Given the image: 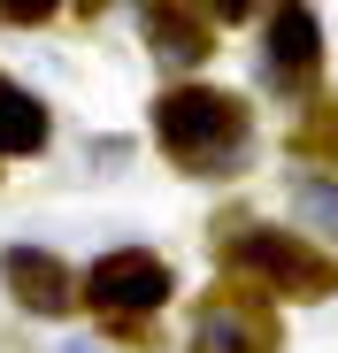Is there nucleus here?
I'll use <instances>...</instances> for the list:
<instances>
[{
  "label": "nucleus",
  "instance_id": "nucleus-1",
  "mask_svg": "<svg viewBox=\"0 0 338 353\" xmlns=\"http://www.w3.org/2000/svg\"><path fill=\"white\" fill-rule=\"evenodd\" d=\"M154 131H161V146L177 154V161L215 169V161H231V154H239L246 115H239V100H223V92H200V85H192V92H161Z\"/></svg>",
  "mask_w": 338,
  "mask_h": 353
},
{
  "label": "nucleus",
  "instance_id": "nucleus-2",
  "mask_svg": "<svg viewBox=\"0 0 338 353\" xmlns=\"http://www.w3.org/2000/svg\"><path fill=\"white\" fill-rule=\"evenodd\" d=\"M231 269L261 276L269 292H285V300H323V292H338V269L308 239H292V230H246L231 246Z\"/></svg>",
  "mask_w": 338,
  "mask_h": 353
},
{
  "label": "nucleus",
  "instance_id": "nucleus-3",
  "mask_svg": "<svg viewBox=\"0 0 338 353\" xmlns=\"http://www.w3.org/2000/svg\"><path fill=\"white\" fill-rule=\"evenodd\" d=\"M169 261L161 254H146V246H123V254H100L92 261V300L108 307V315H146V307H161L169 300Z\"/></svg>",
  "mask_w": 338,
  "mask_h": 353
},
{
  "label": "nucleus",
  "instance_id": "nucleus-4",
  "mask_svg": "<svg viewBox=\"0 0 338 353\" xmlns=\"http://www.w3.org/2000/svg\"><path fill=\"white\" fill-rule=\"evenodd\" d=\"M0 284H8L16 307H31V315H54L70 300V269L54 261L46 246H8V254H0Z\"/></svg>",
  "mask_w": 338,
  "mask_h": 353
},
{
  "label": "nucleus",
  "instance_id": "nucleus-5",
  "mask_svg": "<svg viewBox=\"0 0 338 353\" xmlns=\"http://www.w3.org/2000/svg\"><path fill=\"white\" fill-rule=\"evenodd\" d=\"M315 62H323V31H315V16L300 8V0H285L277 23H269V70L277 77H308Z\"/></svg>",
  "mask_w": 338,
  "mask_h": 353
},
{
  "label": "nucleus",
  "instance_id": "nucleus-6",
  "mask_svg": "<svg viewBox=\"0 0 338 353\" xmlns=\"http://www.w3.org/2000/svg\"><path fill=\"white\" fill-rule=\"evenodd\" d=\"M200 353H269V315L246 300H215L200 315Z\"/></svg>",
  "mask_w": 338,
  "mask_h": 353
},
{
  "label": "nucleus",
  "instance_id": "nucleus-7",
  "mask_svg": "<svg viewBox=\"0 0 338 353\" xmlns=\"http://www.w3.org/2000/svg\"><path fill=\"white\" fill-rule=\"evenodd\" d=\"M39 146H46V108L0 77V154H39Z\"/></svg>",
  "mask_w": 338,
  "mask_h": 353
},
{
  "label": "nucleus",
  "instance_id": "nucleus-8",
  "mask_svg": "<svg viewBox=\"0 0 338 353\" xmlns=\"http://www.w3.org/2000/svg\"><path fill=\"white\" fill-rule=\"evenodd\" d=\"M0 8H8V16H23V23H31V16H46V8H54V0H0Z\"/></svg>",
  "mask_w": 338,
  "mask_h": 353
},
{
  "label": "nucleus",
  "instance_id": "nucleus-9",
  "mask_svg": "<svg viewBox=\"0 0 338 353\" xmlns=\"http://www.w3.org/2000/svg\"><path fill=\"white\" fill-rule=\"evenodd\" d=\"M308 208H323V215H338V192H330V185H308Z\"/></svg>",
  "mask_w": 338,
  "mask_h": 353
},
{
  "label": "nucleus",
  "instance_id": "nucleus-10",
  "mask_svg": "<svg viewBox=\"0 0 338 353\" xmlns=\"http://www.w3.org/2000/svg\"><path fill=\"white\" fill-rule=\"evenodd\" d=\"M208 8H215V16H246L254 0H208Z\"/></svg>",
  "mask_w": 338,
  "mask_h": 353
},
{
  "label": "nucleus",
  "instance_id": "nucleus-11",
  "mask_svg": "<svg viewBox=\"0 0 338 353\" xmlns=\"http://www.w3.org/2000/svg\"><path fill=\"white\" fill-rule=\"evenodd\" d=\"M62 353H100V345H85V338H70V345H62Z\"/></svg>",
  "mask_w": 338,
  "mask_h": 353
}]
</instances>
